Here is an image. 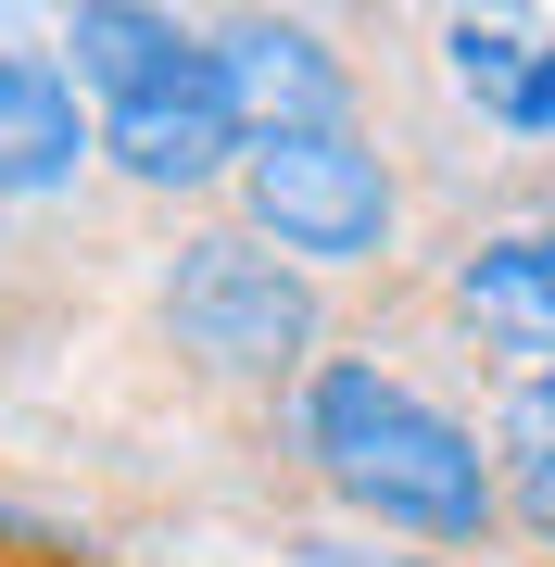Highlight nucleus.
Returning a JSON list of instances; mask_svg holds the SVG:
<instances>
[{
	"mask_svg": "<svg viewBox=\"0 0 555 567\" xmlns=\"http://www.w3.org/2000/svg\"><path fill=\"white\" fill-rule=\"evenodd\" d=\"M290 442H304V466L353 517L417 529V543H480L493 505H505L480 429L442 416L417 379H391L379 353H316L304 379H290Z\"/></svg>",
	"mask_w": 555,
	"mask_h": 567,
	"instance_id": "1",
	"label": "nucleus"
},
{
	"mask_svg": "<svg viewBox=\"0 0 555 567\" xmlns=\"http://www.w3.org/2000/svg\"><path fill=\"white\" fill-rule=\"evenodd\" d=\"M102 152H114V177H140V189H215V177H240L253 126H240V102H227L215 39H189L177 76H152L140 102H114L102 114Z\"/></svg>",
	"mask_w": 555,
	"mask_h": 567,
	"instance_id": "4",
	"label": "nucleus"
},
{
	"mask_svg": "<svg viewBox=\"0 0 555 567\" xmlns=\"http://www.w3.org/2000/svg\"><path fill=\"white\" fill-rule=\"evenodd\" d=\"M76 164H89V114L63 89V63H0V203L76 189Z\"/></svg>",
	"mask_w": 555,
	"mask_h": 567,
	"instance_id": "7",
	"label": "nucleus"
},
{
	"mask_svg": "<svg viewBox=\"0 0 555 567\" xmlns=\"http://www.w3.org/2000/svg\"><path fill=\"white\" fill-rule=\"evenodd\" d=\"M493 492L555 543V365L505 391V416H493Z\"/></svg>",
	"mask_w": 555,
	"mask_h": 567,
	"instance_id": "9",
	"label": "nucleus"
},
{
	"mask_svg": "<svg viewBox=\"0 0 555 567\" xmlns=\"http://www.w3.org/2000/svg\"><path fill=\"white\" fill-rule=\"evenodd\" d=\"M493 126H505V140H555V51H531V76L505 89V114H493Z\"/></svg>",
	"mask_w": 555,
	"mask_h": 567,
	"instance_id": "11",
	"label": "nucleus"
},
{
	"mask_svg": "<svg viewBox=\"0 0 555 567\" xmlns=\"http://www.w3.org/2000/svg\"><path fill=\"white\" fill-rule=\"evenodd\" d=\"M442 51H454V89H480V102L505 114V89L531 76V51H543V39H531V25H454Z\"/></svg>",
	"mask_w": 555,
	"mask_h": 567,
	"instance_id": "10",
	"label": "nucleus"
},
{
	"mask_svg": "<svg viewBox=\"0 0 555 567\" xmlns=\"http://www.w3.org/2000/svg\"><path fill=\"white\" fill-rule=\"evenodd\" d=\"M329 567H442V555H329Z\"/></svg>",
	"mask_w": 555,
	"mask_h": 567,
	"instance_id": "12",
	"label": "nucleus"
},
{
	"mask_svg": "<svg viewBox=\"0 0 555 567\" xmlns=\"http://www.w3.org/2000/svg\"><path fill=\"white\" fill-rule=\"evenodd\" d=\"M240 203H253V240L278 265H379L391 252V164L353 126L253 140L240 152Z\"/></svg>",
	"mask_w": 555,
	"mask_h": 567,
	"instance_id": "3",
	"label": "nucleus"
},
{
	"mask_svg": "<svg viewBox=\"0 0 555 567\" xmlns=\"http://www.w3.org/2000/svg\"><path fill=\"white\" fill-rule=\"evenodd\" d=\"M215 63H227V102H240L253 140H304V126H341V63L316 25H278V13H240L215 25Z\"/></svg>",
	"mask_w": 555,
	"mask_h": 567,
	"instance_id": "5",
	"label": "nucleus"
},
{
	"mask_svg": "<svg viewBox=\"0 0 555 567\" xmlns=\"http://www.w3.org/2000/svg\"><path fill=\"white\" fill-rule=\"evenodd\" d=\"M454 316L480 328V341L531 353V379L555 365V227H505V240H480L454 265Z\"/></svg>",
	"mask_w": 555,
	"mask_h": 567,
	"instance_id": "6",
	"label": "nucleus"
},
{
	"mask_svg": "<svg viewBox=\"0 0 555 567\" xmlns=\"http://www.w3.org/2000/svg\"><path fill=\"white\" fill-rule=\"evenodd\" d=\"M189 63V25L177 13H140V0H89V13H63V89H102L114 102H140L152 76H177Z\"/></svg>",
	"mask_w": 555,
	"mask_h": 567,
	"instance_id": "8",
	"label": "nucleus"
},
{
	"mask_svg": "<svg viewBox=\"0 0 555 567\" xmlns=\"http://www.w3.org/2000/svg\"><path fill=\"white\" fill-rule=\"evenodd\" d=\"M165 328L215 379H304L316 365V278L278 265L253 227H203L165 265Z\"/></svg>",
	"mask_w": 555,
	"mask_h": 567,
	"instance_id": "2",
	"label": "nucleus"
}]
</instances>
